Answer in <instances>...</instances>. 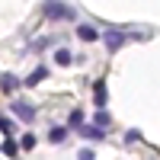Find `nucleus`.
Instances as JSON below:
<instances>
[{
	"label": "nucleus",
	"instance_id": "obj_6",
	"mask_svg": "<svg viewBox=\"0 0 160 160\" xmlns=\"http://www.w3.org/2000/svg\"><path fill=\"white\" fill-rule=\"evenodd\" d=\"M0 87H3V90H7V93H16V90H19V87H22V80H19V77H16V74H10V71H7V74H3V77H0Z\"/></svg>",
	"mask_w": 160,
	"mask_h": 160
},
{
	"label": "nucleus",
	"instance_id": "obj_8",
	"mask_svg": "<svg viewBox=\"0 0 160 160\" xmlns=\"http://www.w3.org/2000/svg\"><path fill=\"white\" fill-rule=\"evenodd\" d=\"M80 138H87V141H102V138H106V131L96 128V125H83V128H80Z\"/></svg>",
	"mask_w": 160,
	"mask_h": 160
},
{
	"label": "nucleus",
	"instance_id": "obj_11",
	"mask_svg": "<svg viewBox=\"0 0 160 160\" xmlns=\"http://www.w3.org/2000/svg\"><path fill=\"white\" fill-rule=\"evenodd\" d=\"M0 151H3V154H7L10 160H13V157L19 154V141H13V138H7V141H3V148H0Z\"/></svg>",
	"mask_w": 160,
	"mask_h": 160
},
{
	"label": "nucleus",
	"instance_id": "obj_3",
	"mask_svg": "<svg viewBox=\"0 0 160 160\" xmlns=\"http://www.w3.org/2000/svg\"><path fill=\"white\" fill-rule=\"evenodd\" d=\"M10 112L19 115L22 122H35V115H38V109H35L32 102H26V99H13V102H10Z\"/></svg>",
	"mask_w": 160,
	"mask_h": 160
},
{
	"label": "nucleus",
	"instance_id": "obj_5",
	"mask_svg": "<svg viewBox=\"0 0 160 160\" xmlns=\"http://www.w3.org/2000/svg\"><path fill=\"white\" fill-rule=\"evenodd\" d=\"M48 74H51L48 68H35V71H32L29 77H26V80H22V83H26V87H29V90H32V87H38V83H42V80H48Z\"/></svg>",
	"mask_w": 160,
	"mask_h": 160
},
{
	"label": "nucleus",
	"instance_id": "obj_13",
	"mask_svg": "<svg viewBox=\"0 0 160 160\" xmlns=\"http://www.w3.org/2000/svg\"><path fill=\"white\" fill-rule=\"evenodd\" d=\"M64 138H68V128H51V131H48V141H51V144H61Z\"/></svg>",
	"mask_w": 160,
	"mask_h": 160
},
{
	"label": "nucleus",
	"instance_id": "obj_17",
	"mask_svg": "<svg viewBox=\"0 0 160 160\" xmlns=\"http://www.w3.org/2000/svg\"><path fill=\"white\" fill-rule=\"evenodd\" d=\"M77 160H96V154H93V148H80L77 151Z\"/></svg>",
	"mask_w": 160,
	"mask_h": 160
},
{
	"label": "nucleus",
	"instance_id": "obj_7",
	"mask_svg": "<svg viewBox=\"0 0 160 160\" xmlns=\"http://www.w3.org/2000/svg\"><path fill=\"white\" fill-rule=\"evenodd\" d=\"M77 38H80V42H96L99 32H96V26H83V22H80L77 26Z\"/></svg>",
	"mask_w": 160,
	"mask_h": 160
},
{
	"label": "nucleus",
	"instance_id": "obj_1",
	"mask_svg": "<svg viewBox=\"0 0 160 160\" xmlns=\"http://www.w3.org/2000/svg\"><path fill=\"white\" fill-rule=\"evenodd\" d=\"M42 16L51 19V22H71V19H77V13H74V7L64 3V0H45L42 3Z\"/></svg>",
	"mask_w": 160,
	"mask_h": 160
},
{
	"label": "nucleus",
	"instance_id": "obj_16",
	"mask_svg": "<svg viewBox=\"0 0 160 160\" xmlns=\"http://www.w3.org/2000/svg\"><path fill=\"white\" fill-rule=\"evenodd\" d=\"M135 141H141V131L138 128H128L125 131V144H135Z\"/></svg>",
	"mask_w": 160,
	"mask_h": 160
},
{
	"label": "nucleus",
	"instance_id": "obj_9",
	"mask_svg": "<svg viewBox=\"0 0 160 160\" xmlns=\"http://www.w3.org/2000/svg\"><path fill=\"white\" fill-rule=\"evenodd\" d=\"M93 122H96V128H109V122H112V115L109 112H106V109H96V112H93Z\"/></svg>",
	"mask_w": 160,
	"mask_h": 160
},
{
	"label": "nucleus",
	"instance_id": "obj_18",
	"mask_svg": "<svg viewBox=\"0 0 160 160\" xmlns=\"http://www.w3.org/2000/svg\"><path fill=\"white\" fill-rule=\"evenodd\" d=\"M48 45H51V42H48V38H35V42H32L29 48H32V51H45Z\"/></svg>",
	"mask_w": 160,
	"mask_h": 160
},
{
	"label": "nucleus",
	"instance_id": "obj_2",
	"mask_svg": "<svg viewBox=\"0 0 160 160\" xmlns=\"http://www.w3.org/2000/svg\"><path fill=\"white\" fill-rule=\"evenodd\" d=\"M128 38H131L128 29H122V26H109L106 35H102V42H106V48H109V51H118V48L128 45Z\"/></svg>",
	"mask_w": 160,
	"mask_h": 160
},
{
	"label": "nucleus",
	"instance_id": "obj_12",
	"mask_svg": "<svg viewBox=\"0 0 160 160\" xmlns=\"http://www.w3.org/2000/svg\"><path fill=\"white\" fill-rule=\"evenodd\" d=\"M68 128H77V131L83 128V112H80V109H74V112H71V118H68Z\"/></svg>",
	"mask_w": 160,
	"mask_h": 160
},
{
	"label": "nucleus",
	"instance_id": "obj_4",
	"mask_svg": "<svg viewBox=\"0 0 160 160\" xmlns=\"http://www.w3.org/2000/svg\"><path fill=\"white\" fill-rule=\"evenodd\" d=\"M93 102H96V109H106V102H109V96H106V80H96V83H93Z\"/></svg>",
	"mask_w": 160,
	"mask_h": 160
},
{
	"label": "nucleus",
	"instance_id": "obj_14",
	"mask_svg": "<svg viewBox=\"0 0 160 160\" xmlns=\"http://www.w3.org/2000/svg\"><path fill=\"white\" fill-rule=\"evenodd\" d=\"M55 61H58V64H71V61H74V55H71L68 48H58V51H55Z\"/></svg>",
	"mask_w": 160,
	"mask_h": 160
},
{
	"label": "nucleus",
	"instance_id": "obj_10",
	"mask_svg": "<svg viewBox=\"0 0 160 160\" xmlns=\"http://www.w3.org/2000/svg\"><path fill=\"white\" fill-rule=\"evenodd\" d=\"M0 131H3L7 138H13V131H16V122H13V118H7L3 112H0Z\"/></svg>",
	"mask_w": 160,
	"mask_h": 160
},
{
	"label": "nucleus",
	"instance_id": "obj_15",
	"mask_svg": "<svg viewBox=\"0 0 160 160\" xmlns=\"http://www.w3.org/2000/svg\"><path fill=\"white\" fill-rule=\"evenodd\" d=\"M35 144H38V141H35V135H22V138H19V151H32Z\"/></svg>",
	"mask_w": 160,
	"mask_h": 160
}]
</instances>
